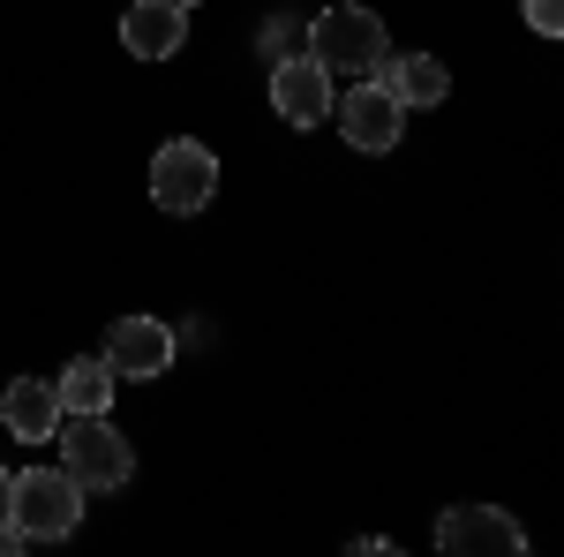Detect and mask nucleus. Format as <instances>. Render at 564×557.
I'll return each mask as SVG.
<instances>
[{"instance_id": "11", "label": "nucleus", "mask_w": 564, "mask_h": 557, "mask_svg": "<svg viewBox=\"0 0 564 557\" xmlns=\"http://www.w3.org/2000/svg\"><path fill=\"white\" fill-rule=\"evenodd\" d=\"M369 76H377V84H384L406 114H414V106H444V98H452V76H444V61H436V53H406V61H391V53H384Z\"/></svg>"}, {"instance_id": "4", "label": "nucleus", "mask_w": 564, "mask_h": 557, "mask_svg": "<svg viewBox=\"0 0 564 557\" xmlns=\"http://www.w3.org/2000/svg\"><path fill=\"white\" fill-rule=\"evenodd\" d=\"M212 196H218V159H212V143H196V136L159 143V159H151V204H159L166 218H196Z\"/></svg>"}, {"instance_id": "10", "label": "nucleus", "mask_w": 564, "mask_h": 557, "mask_svg": "<svg viewBox=\"0 0 564 557\" xmlns=\"http://www.w3.org/2000/svg\"><path fill=\"white\" fill-rule=\"evenodd\" d=\"M121 45H129L135 61H174L181 45H188V8H174V0H135L129 15H121Z\"/></svg>"}, {"instance_id": "7", "label": "nucleus", "mask_w": 564, "mask_h": 557, "mask_svg": "<svg viewBox=\"0 0 564 557\" xmlns=\"http://www.w3.org/2000/svg\"><path fill=\"white\" fill-rule=\"evenodd\" d=\"M339 106V136H347L354 151H399V136H406V106L391 98L384 84H354V90H339L332 98Z\"/></svg>"}, {"instance_id": "15", "label": "nucleus", "mask_w": 564, "mask_h": 557, "mask_svg": "<svg viewBox=\"0 0 564 557\" xmlns=\"http://www.w3.org/2000/svg\"><path fill=\"white\" fill-rule=\"evenodd\" d=\"M8 550H23V535H15V527H8V513H0V557Z\"/></svg>"}, {"instance_id": "13", "label": "nucleus", "mask_w": 564, "mask_h": 557, "mask_svg": "<svg viewBox=\"0 0 564 557\" xmlns=\"http://www.w3.org/2000/svg\"><path fill=\"white\" fill-rule=\"evenodd\" d=\"M257 53L263 61H294V53H308V23L302 15H271L257 31Z\"/></svg>"}, {"instance_id": "1", "label": "nucleus", "mask_w": 564, "mask_h": 557, "mask_svg": "<svg viewBox=\"0 0 564 557\" xmlns=\"http://www.w3.org/2000/svg\"><path fill=\"white\" fill-rule=\"evenodd\" d=\"M0 513H8V527L23 543H61V535L84 527V482L68 468H23V474H8Z\"/></svg>"}, {"instance_id": "9", "label": "nucleus", "mask_w": 564, "mask_h": 557, "mask_svg": "<svg viewBox=\"0 0 564 557\" xmlns=\"http://www.w3.org/2000/svg\"><path fill=\"white\" fill-rule=\"evenodd\" d=\"M61 385L53 377H15V385L0 392V422L8 437H23V444H53V429H61Z\"/></svg>"}, {"instance_id": "14", "label": "nucleus", "mask_w": 564, "mask_h": 557, "mask_svg": "<svg viewBox=\"0 0 564 557\" xmlns=\"http://www.w3.org/2000/svg\"><path fill=\"white\" fill-rule=\"evenodd\" d=\"M527 8V31H534V39H557L564 31V0H520Z\"/></svg>"}, {"instance_id": "3", "label": "nucleus", "mask_w": 564, "mask_h": 557, "mask_svg": "<svg viewBox=\"0 0 564 557\" xmlns=\"http://www.w3.org/2000/svg\"><path fill=\"white\" fill-rule=\"evenodd\" d=\"M61 468L76 474L84 490H121L135 474V452H129V437L106 422V415H61Z\"/></svg>"}, {"instance_id": "17", "label": "nucleus", "mask_w": 564, "mask_h": 557, "mask_svg": "<svg viewBox=\"0 0 564 557\" xmlns=\"http://www.w3.org/2000/svg\"><path fill=\"white\" fill-rule=\"evenodd\" d=\"M174 8H196V0H174Z\"/></svg>"}, {"instance_id": "16", "label": "nucleus", "mask_w": 564, "mask_h": 557, "mask_svg": "<svg viewBox=\"0 0 564 557\" xmlns=\"http://www.w3.org/2000/svg\"><path fill=\"white\" fill-rule=\"evenodd\" d=\"M0 497H8V468H0Z\"/></svg>"}, {"instance_id": "5", "label": "nucleus", "mask_w": 564, "mask_h": 557, "mask_svg": "<svg viewBox=\"0 0 564 557\" xmlns=\"http://www.w3.org/2000/svg\"><path fill=\"white\" fill-rule=\"evenodd\" d=\"M436 550L444 557H512V550H527V535L505 505H444Z\"/></svg>"}, {"instance_id": "6", "label": "nucleus", "mask_w": 564, "mask_h": 557, "mask_svg": "<svg viewBox=\"0 0 564 557\" xmlns=\"http://www.w3.org/2000/svg\"><path fill=\"white\" fill-rule=\"evenodd\" d=\"M332 84H339V76H332L324 61H308V53L271 61V106H279L286 129H324V121H332V98H339Z\"/></svg>"}, {"instance_id": "12", "label": "nucleus", "mask_w": 564, "mask_h": 557, "mask_svg": "<svg viewBox=\"0 0 564 557\" xmlns=\"http://www.w3.org/2000/svg\"><path fill=\"white\" fill-rule=\"evenodd\" d=\"M53 385H61V407H68V415H106V407H113V369H106V354H76Z\"/></svg>"}, {"instance_id": "8", "label": "nucleus", "mask_w": 564, "mask_h": 557, "mask_svg": "<svg viewBox=\"0 0 564 557\" xmlns=\"http://www.w3.org/2000/svg\"><path fill=\"white\" fill-rule=\"evenodd\" d=\"M166 362H174V332L159 317H121L113 324V340H106V369L113 377H166Z\"/></svg>"}, {"instance_id": "2", "label": "nucleus", "mask_w": 564, "mask_h": 557, "mask_svg": "<svg viewBox=\"0 0 564 557\" xmlns=\"http://www.w3.org/2000/svg\"><path fill=\"white\" fill-rule=\"evenodd\" d=\"M384 53H391L384 15L361 8V0H339V8L308 15V61H324L332 76H361V68H377Z\"/></svg>"}]
</instances>
